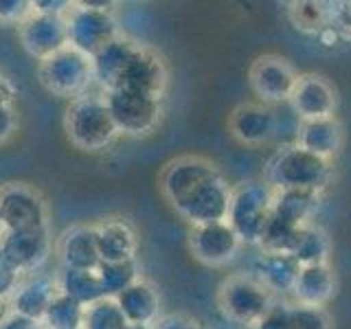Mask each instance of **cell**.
<instances>
[{
    "label": "cell",
    "mask_w": 351,
    "mask_h": 329,
    "mask_svg": "<svg viewBox=\"0 0 351 329\" xmlns=\"http://www.w3.org/2000/svg\"><path fill=\"white\" fill-rule=\"evenodd\" d=\"M272 217V186L266 182H246L233 189L226 222L241 244H261Z\"/></svg>",
    "instance_id": "277c9868"
},
{
    "label": "cell",
    "mask_w": 351,
    "mask_h": 329,
    "mask_svg": "<svg viewBox=\"0 0 351 329\" xmlns=\"http://www.w3.org/2000/svg\"><path fill=\"white\" fill-rule=\"evenodd\" d=\"M134 40H130L128 36L121 33L119 38H114L112 42L99 51L93 58V71H95V84L101 88V93H110L117 90L121 73H123L125 64L130 60L132 51L136 49Z\"/></svg>",
    "instance_id": "7402d4cb"
},
{
    "label": "cell",
    "mask_w": 351,
    "mask_h": 329,
    "mask_svg": "<svg viewBox=\"0 0 351 329\" xmlns=\"http://www.w3.org/2000/svg\"><path fill=\"white\" fill-rule=\"evenodd\" d=\"M128 321L114 299H101L86 307L82 329H125Z\"/></svg>",
    "instance_id": "f546056e"
},
{
    "label": "cell",
    "mask_w": 351,
    "mask_h": 329,
    "mask_svg": "<svg viewBox=\"0 0 351 329\" xmlns=\"http://www.w3.org/2000/svg\"><path fill=\"white\" fill-rule=\"evenodd\" d=\"M58 294H60L58 281L53 277H47V274H31V277L22 279L18 290L11 294V299H9L11 314H18V316L42 323L49 305L53 303V299Z\"/></svg>",
    "instance_id": "ac0fdd59"
},
{
    "label": "cell",
    "mask_w": 351,
    "mask_h": 329,
    "mask_svg": "<svg viewBox=\"0 0 351 329\" xmlns=\"http://www.w3.org/2000/svg\"><path fill=\"white\" fill-rule=\"evenodd\" d=\"M327 27L336 33L343 44L351 42V3H327Z\"/></svg>",
    "instance_id": "1f68e13d"
},
{
    "label": "cell",
    "mask_w": 351,
    "mask_h": 329,
    "mask_svg": "<svg viewBox=\"0 0 351 329\" xmlns=\"http://www.w3.org/2000/svg\"><path fill=\"white\" fill-rule=\"evenodd\" d=\"M252 329H290L288 323V305H279L274 303L270 307V312L261 318V321L252 327Z\"/></svg>",
    "instance_id": "e575fe53"
},
{
    "label": "cell",
    "mask_w": 351,
    "mask_h": 329,
    "mask_svg": "<svg viewBox=\"0 0 351 329\" xmlns=\"http://www.w3.org/2000/svg\"><path fill=\"white\" fill-rule=\"evenodd\" d=\"M64 130L73 145L84 151H104L121 136L106 103V93L95 95L90 90L71 101Z\"/></svg>",
    "instance_id": "7a4b0ae2"
},
{
    "label": "cell",
    "mask_w": 351,
    "mask_h": 329,
    "mask_svg": "<svg viewBox=\"0 0 351 329\" xmlns=\"http://www.w3.org/2000/svg\"><path fill=\"white\" fill-rule=\"evenodd\" d=\"M292 257L299 261V266H314V263H327L329 257V239L321 228L307 224L292 248Z\"/></svg>",
    "instance_id": "484cf974"
},
{
    "label": "cell",
    "mask_w": 351,
    "mask_h": 329,
    "mask_svg": "<svg viewBox=\"0 0 351 329\" xmlns=\"http://www.w3.org/2000/svg\"><path fill=\"white\" fill-rule=\"evenodd\" d=\"M58 281L60 294L69 296L75 303H80L84 307H90L93 303L106 299L101 279H99L97 270H71L62 268V272L55 277Z\"/></svg>",
    "instance_id": "d4e9b609"
},
{
    "label": "cell",
    "mask_w": 351,
    "mask_h": 329,
    "mask_svg": "<svg viewBox=\"0 0 351 329\" xmlns=\"http://www.w3.org/2000/svg\"><path fill=\"white\" fill-rule=\"evenodd\" d=\"M336 277L327 263H314V266H301L296 274L292 294L296 303L325 307V303L334 296Z\"/></svg>",
    "instance_id": "603a6c76"
},
{
    "label": "cell",
    "mask_w": 351,
    "mask_h": 329,
    "mask_svg": "<svg viewBox=\"0 0 351 329\" xmlns=\"http://www.w3.org/2000/svg\"><path fill=\"white\" fill-rule=\"evenodd\" d=\"M290 108L299 117V121H314V119H327L336 112V90L325 77L307 73L299 75L296 86L290 95Z\"/></svg>",
    "instance_id": "9a60e30c"
},
{
    "label": "cell",
    "mask_w": 351,
    "mask_h": 329,
    "mask_svg": "<svg viewBox=\"0 0 351 329\" xmlns=\"http://www.w3.org/2000/svg\"><path fill=\"white\" fill-rule=\"evenodd\" d=\"M18 132L16 108H0V143H7Z\"/></svg>",
    "instance_id": "74e56055"
},
{
    "label": "cell",
    "mask_w": 351,
    "mask_h": 329,
    "mask_svg": "<svg viewBox=\"0 0 351 329\" xmlns=\"http://www.w3.org/2000/svg\"><path fill=\"white\" fill-rule=\"evenodd\" d=\"M0 222L5 233L49 228V206L36 186L7 182L0 186Z\"/></svg>",
    "instance_id": "ba28073f"
},
{
    "label": "cell",
    "mask_w": 351,
    "mask_h": 329,
    "mask_svg": "<svg viewBox=\"0 0 351 329\" xmlns=\"http://www.w3.org/2000/svg\"><path fill=\"white\" fill-rule=\"evenodd\" d=\"M55 252H58L62 268L97 270L101 263V255H99L95 224H77L66 228L55 246Z\"/></svg>",
    "instance_id": "e0dca14e"
},
{
    "label": "cell",
    "mask_w": 351,
    "mask_h": 329,
    "mask_svg": "<svg viewBox=\"0 0 351 329\" xmlns=\"http://www.w3.org/2000/svg\"><path fill=\"white\" fill-rule=\"evenodd\" d=\"M114 301L119 310L123 312L128 325H154L160 318L158 292L143 277L132 283L130 288H125L119 296H114Z\"/></svg>",
    "instance_id": "44dd1931"
},
{
    "label": "cell",
    "mask_w": 351,
    "mask_h": 329,
    "mask_svg": "<svg viewBox=\"0 0 351 329\" xmlns=\"http://www.w3.org/2000/svg\"><path fill=\"white\" fill-rule=\"evenodd\" d=\"M294 143L318 158L332 160L343 145V125L338 123L336 117L299 121Z\"/></svg>",
    "instance_id": "ffe728a7"
},
{
    "label": "cell",
    "mask_w": 351,
    "mask_h": 329,
    "mask_svg": "<svg viewBox=\"0 0 351 329\" xmlns=\"http://www.w3.org/2000/svg\"><path fill=\"white\" fill-rule=\"evenodd\" d=\"M189 246L197 261L217 268L235 259L241 248V239L228 222H211L191 228Z\"/></svg>",
    "instance_id": "4fadbf2b"
},
{
    "label": "cell",
    "mask_w": 351,
    "mask_h": 329,
    "mask_svg": "<svg viewBox=\"0 0 351 329\" xmlns=\"http://www.w3.org/2000/svg\"><path fill=\"white\" fill-rule=\"evenodd\" d=\"M288 323L290 329H332V321L325 307H312L294 303L288 305Z\"/></svg>",
    "instance_id": "4dcf8cb0"
},
{
    "label": "cell",
    "mask_w": 351,
    "mask_h": 329,
    "mask_svg": "<svg viewBox=\"0 0 351 329\" xmlns=\"http://www.w3.org/2000/svg\"><path fill=\"white\" fill-rule=\"evenodd\" d=\"M301 266L292 255H277V252H263L257 261V272L252 277H257L272 294L292 292L296 274Z\"/></svg>",
    "instance_id": "cb8c5ba5"
},
{
    "label": "cell",
    "mask_w": 351,
    "mask_h": 329,
    "mask_svg": "<svg viewBox=\"0 0 351 329\" xmlns=\"http://www.w3.org/2000/svg\"><path fill=\"white\" fill-rule=\"evenodd\" d=\"M64 18L66 29H69V47L88 55V58H95L104 47L121 36L114 11L86 7L82 0L73 3Z\"/></svg>",
    "instance_id": "52a82bcc"
},
{
    "label": "cell",
    "mask_w": 351,
    "mask_h": 329,
    "mask_svg": "<svg viewBox=\"0 0 351 329\" xmlns=\"http://www.w3.org/2000/svg\"><path fill=\"white\" fill-rule=\"evenodd\" d=\"M154 329H202L193 318L182 316V314H167L160 316L156 323H154Z\"/></svg>",
    "instance_id": "d590c367"
},
{
    "label": "cell",
    "mask_w": 351,
    "mask_h": 329,
    "mask_svg": "<svg viewBox=\"0 0 351 329\" xmlns=\"http://www.w3.org/2000/svg\"><path fill=\"white\" fill-rule=\"evenodd\" d=\"M106 103L117 123L119 134L128 136L149 134L160 123L162 117V99L125 90V88L106 93Z\"/></svg>",
    "instance_id": "9c48e42d"
},
{
    "label": "cell",
    "mask_w": 351,
    "mask_h": 329,
    "mask_svg": "<svg viewBox=\"0 0 351 329\" xmlns=\"http://www.w3.org/2000/svg\"><path fill=\"white\" fill-rule=\"evenodd\" d=\"M18 101V86L9 75L0 73V108H16Z\"/></svg>",
    "instance_id": "f35d334b"
},
{
    "label": "cell",
    "mask_w": 351,
    "mask_h": 329,
    "mask_svg": "<svg viewBox=\"0 0 351 329\" xmlns=\"http://www.w3.org/2000/svg\"><path fill=\"white\" fill-rule=\"evenodd\" d=\"M299 80V73L294 66L281 58V55H259L248 69V82L259 103L270 108L279 103H288L290 95Z\"/></svg>",
    "instance_id": "30bf717a"
},
{
    "label": "cell",
    "mask_w": 351,
    "mask_h": 329,
    "mask_svg": "<svg viewBox=\"0 0 351 329\" xmlns=\"http://www.w3.org/2000/svg\"><path fill=\"white\" fill-rule=\"evenodd\" d=\"M288 18L299 29L301 33H310V36H318L327 27L329 18V7L327 3H314V0H301V3H290L288 5Z\"/></svg>",
    "instance_id": "83f0119b"
},
{
    "label": "cell",
    "mask_w": 351,
    "mask_h": 329,
    "mask_svg": "<svg viewBox=\"0 0 351 329\" xmlns=\"http://www.w3.org/2000/svg\"><path fill=\"white\" fill-rule=\"evenodd\" d=\"M3 255L25 274H40L53 255V239L49 228L44 230H25V233H5L0 239Z\"/></svg>",
    "instance_id": "5bb4252c"
},
{
    "label": "cell",
    "mask_w": 351,
    "mask_h": 329,
    "mask_svg": "<svg viewBox=\"0 0 351 329\" xmlns=\"http://www.w3.org/2000/svg\"><path fill=\"white\" fill-rule=\"evenodd\" d=\"M329 180H332V160L318 158L296 143L274 151L266 167V184L277 191L321 193Z\"/></svg>",
    "instance_id": "3957f363"
},
{
    "label": "cell",
    "mask_w": 351,
    "mask_h": 329,
    "mask_svg": "<svg viewBox=\"0 0 351 329\" xmlns=\"http://www.w3.org/2000/svg\"><path fill=\"white\" fill-rule=\"evenodd\" d=\"M97 274H99V279H101L106 299H114V296H119L125 288H130L132 283L141 279L136 259L114 261V263L101 261V263H99V268H97Z\"/></svg>",
    "instance_id": "4316f807"
},
{
    "label": "cell",
    "mask_w": 351,
    "mask_h": 329,
    "mask_svg": "<svg viewBox=\"0 0 351 329\" xmlns=\"http://www.w3.org/2000/svg\"><path fill=\"white\" fill-rule=\"evenodd\" d=\"M222 312L239 325L255 327L274 305V294L252 274H230L217 292Z\"/></svg>",
    "instance_id": "8992f818"
},
{
    "label": "cell",
    "mask_w": 351,
    "mask_h": 329,
    "mask_svg": "<svg viewBox=\"0 0 351 329\" xmlns=\"http://www.w3.org/2000/svg\"><path fill=\"white\" fill-rule=\"evenodd\" d=\"M160 191L191 226L226 222L233 186L213 162L200 156L171 160L160 175Z\"/></svg>",
    "instance_id": "6da1fadb"
},
{
    "label": "cell",
    "mask_w": 351,
    "mask_h": 329,
    "mask_svg": "<svg viewBox=\"0 0 351 329\" xmlns=\"http://www.w3.org/2000/svg\"><path fill=\"white\" fill-rule=\"evenodd\" d=\"M38 80L55 97L77 99L95 84L93 58L73 47H64L51 58L38 62Z\"/></svg>",
    "instance_id": "5b68a950"
},
{
    "label": "cell",
    "mask_w": 351,
    "mask_h": 329,
    "mask_svg": "<svg viewBox=\"0 0 351 329\" xmlns=\"http://www.w3.org/2000/svg\"><path fill=\"white\" fill-rule=\"evenodd\" d=\"M25 279V274H22L14 263H11L5 255L3 250H0V299H11V294L18 290V285Z\"/></svg>",
    "instance_id": "836d02e7"
},
{
    "label": "cell",
    "mask_w": 351,
    "mask_h": 329,
    "mask_svg": "<svg viewBox=\"0 0 351 329\" xmlns=\"http://www.w3.org/2000/svg\"><path fill=\"white\" fill-rule=\"evenodd\" d=\"M125 329H154V325H128Z\"/></svg>",
    "instance_id": "b9f144b4"
},
{
    "label": "cell",
    "mask_w": 351,
    "mask_h": 329,
    "mask_svg": "<svg viewBox=\"0 0 351 329\" xmlns=\"http://www.w3.org/2000/svg\"><path fill=\"white\" fill-rule=\"evenodd\" d=\"M3 235H5V230H3V222H0V239H3Z\"/></svg>",
    "instance_id": "7bdbcfd3"
},
{
    "label": "cell",
    "mask_w": 351,
    "mask_h": 329,
    "mask_svg": "<svg viewBox=\"0 0 351 329\" xmlns=\"http://www.w3.org/2000/svg\"><path fill=\"white\" fill-rule=\"evenodd\" d=\"M11 314V305H9V301L7 299H0V325L5 323V318Z\"/></svg>",
    "instance_id": "60d3db41"
},
{
    "label": "cell",
    "mask_w": 351,
    "mask_h": 329,
    "mask_svg": "<svg viewBox=\"0 0 351 329\" xmlns=\"http://www.w3.org/2000/svg\"><path fill=\"white\" fill-rule=\"evenodd\" d=\"M279 119L274 114V108L250 101L237 106L228 117V132L241 145H261L277 134Z\"/></svg>",
    "instance_id": "2e32d148"
},
{
    "label": "cell",
    "mask_w": 351,
    "mask_h": 329,
    "mask_svg": "<svg viewBox=\"0 0 351 329\" xmlns=\"http://www.w3.org/2000/svg\"><path fill=\"white\" fill-rule=\"evenodd\" d=\"M18 40L36 62H42L69 47V29H66L64 16H47L33 14L18 27Z\"/></svg>",
    "instance_id": "8fae6325"
},
{
    "label": "cell",
    "mask_w": 351,
    "mask_h": 329,
    "mask_svg": "<svg viewBox=\"0 0 351 329\" xmlns=\"http://www.w3.org/2000/svg\"><path fill=\"white\" fill-rule=\"evenodd\" d=\"M0 329H47V327L40 321H31V318H25V316L9 314L5 318V323L0 325Z\"/></svg>",
    "instance_id": "ab89813d"
},
{
    "label": "cell",
    "mask_w": 351,
    "mask_h": 329,
    "mask_svg": "<svg viewBox=\"0 0 351 329\" xmlns=\"http://www.w3.org/2000/svg\"><path fill=\"white\" fill-rule=\"evenodd\" d=\"M86 307L75 303L64 294H58L44 314V327L47 329H82L84 327Z\"/></svg>",
    "instance_id": "f1b7e54d"
},
{
    "label": "cell",
    "mask_w": 351,
    "mask_h": 329,
    "mask_svg": "<svg viewBox=\"0 0 351 329\" xmlns=\"http://www.w3.org/2000/svg\"><path fill=\"white\" fill-rule=\"evenodd\" d=\"M33 14V5L29 0H0V25L20 27Z\"/></svg>",
    "instance_id": "d6a6232c"
},
{
    "label": "cell",
    "mask_w": 351,
    "mask_h": 329,
    "mask_svg": "<svg viewBox=\"0 0 351 329\" xmlns=\"http://www.w3.org/2000/svg\"><path fill=\"white\" fill-rule=\"evenodd\" d=\"M117 88H125V90L162 99L165 90H167V66H165L162 58L156 51L136 44L123 73H121Z\"/></svg>",
    "instance_id": "7c38bea8"
},
{
    "label": "cell",
    "mask_w": 351,
    "mask_h": 329,
    "mask_svg": "<svg viewBox=\"0 0 351 329\" xmlns=\"http://www.w3.org/2000/svg\"><path fill=\"white\" fill-rule=\"evenodd\" d=\"M33 11L47 16H66L73 7V0H33Z\"/></svg>",
    "instance_id": "8d00e7d4"
},
{
    "label": "cell",
    "mask_w": 351,
    "mask_h": 329,
    "mask_svg": "<svg viewBox=\"0 0 351 329\" xmlns=\"http://www.w3.org/2000/svg\"><path fill=\"white\" fill-rule=\"evenodd\" d=\"M95 230H97V244H99L101 261L114 263V261L136 259L138 235L128 219L106 217L99 224H95Z\"/></svg>",
    "instance_id": "d6986e66"
}]
</instances>
